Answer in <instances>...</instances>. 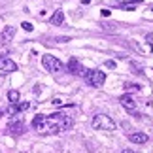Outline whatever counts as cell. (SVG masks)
<instances>
[{
    "label": "cell",
    "mask_w": 153,
    "mask_h": 153,
    "mask_svg": "<svg viewBox=\"0 0 153 153\" xmlns=\"http://www.w3.org/2000/svg\"><path fill=\"white\" fill-rule=\"evenodd\" d=\"M106 68H115V61H106Z\"/></svg>",
    "instance_id": "obj_16"
},
{
    "label": "cell",
    "mask_w": 153,
    "mask_h": 153,
    "mask_svg": "<svg viewBox=\"0 0 153 153\" xmlns=\"http://www.w3.org/2000/svg\"><path fill=\"white\" fill-rule=\"evenodd\" d=\"M42 64H44V68L48 70V72L51 74H57V72H62V62L59 61L57 57H53V55H44L42 57Z\"/></svg>",
    "instance_id": "obj_4"
},
{
    "label": "cell",
    "mask_w": 153,
    "mask_h": 153,
    "mask_svg": "<svg viewBox=\"0 0 153 153\" xmlns=\"http://www.w3.org/2000/svg\"><path fill=\"white\" fill-rule=\"evenodd\" d=\"M128 4H138V2H144V0H127Z\"/></svg>",
    "instance_id": "obj_17"
},
{
    "label": "cell",
    "mask_w": 153,
    "mask_h": 153,
    "mask_svg": "<svg viewBox=\"0 0 153 153\" xmlns=\"http://www.w3.org/2000/svg\"><path fill=\"white\" fill-rule=\"evenodd\" d=\"M8 100H10V102H17V100H19V91L11 89V91L8 93Z\"/></svg>",
    "instance_id": "obj_13"
},
{
    "label": "cell",
    "mask_w": 153,
    "mask_h": 153,
    "mask_svg": "<svg viewBox=\"0 0 153 153\" xmlns=\"http://www.w3.org/2000/svg\"><path fill=\"white\" fill-rule=\"evenodd\" d=\"M119 102H121L123 108H127L128 111H134V108H136V102H134V98L128 95V93H127V95H123V97L119 98Z\"/></svg>",
    "instance_id": "obj_8"
},
{
    "label": "cell",
    "mask_w": 153,
    "mask_h": 153,
    "mask_svg": "<svg viewBox=\"0 0 153 153\" xmlns=\"http://www.w3.org/2000/svg\"><path fill=\"white\" fill-rule=\"evenodd\" d=\"M81 76L85 78V81L91 87H102L104 81H106V74L102 70H87V72H83Z\"/></svg>",
    "instance_id": "obj_3"
},
{
    "label": "cell",
    "mask_w": 153,
    "mask_h": 153,
    "mask_svg": "<svg viewBox=\"0 0 153 153\" xmlns=\"http://www.w3.org/2000/svg\"><path fill=\"white\" fill-rule=\"evenodd\" d=\"M68 70L74 76H81V74H83V66H81V62L78 61V59H70V61H68Z\"/></svg>",
    "instance_id": "obj_7"
},
{
    "label": "cell",
    "mask_w": 153,
    "mask_h": 153,
    "mask_svg": "<svg viewBox=\"0 0 153 153\" xmlns=\"http://www.w3.org/2000/svg\"><path fill=\"white\" fill-rule=\"evenodd\" d=\"M15 36V27H11V25H8L2 30V42H10L11 38Z\"/></svg>",
    "instance_id": "obj_12"
},
{
    "label": "cell",
    "mask_w": 153,
    "mask_h": 153,
    "mask_svg": "<svg viewBox=\"0 0 153 153\" xmlns=\"http://www.w3.org/2000/svg\"><path fill=\"white\" fill-rule=\"evenodd\" d=\"M151 51H153V48H151Z\"/></svg>",
    "instance_id": "obj_19"
},
{
    "label": "cell",
    "mask_w": 153,
    "mask_h": 153,
    "mask_svg": "<svg viewBox=\"0 0 153 153\" xmlns=\"http://www.w3.org/2000/svg\"><path fill=\"white\" fill-rule=\"evenodd\" d=\"M34 128H36L40 134H59L61 132V123H59V119H55V117H45L44 115V119Z\"/></svg>",
    "instance_id": "obj_1"
},
{
    "label": "cell",
    "mask_w": 153,
    "mask_h": 153,
    "mask_svg": "<svg viewBox=\"0 0 153 153\" xmlns=\"http://www.w3.org/2000/svg\"><path fill=\"white\" fill-rule=\"evenodd\" d=\"M59 123H61V132H62V131H70V128L74 127V121H72V117H68V115H62V117H59Z\"/></svg>",
    "instance_id": "obj_10"
},
{
    "label": "cell",
    "mask_w": 153,
    "mask_h": 153,
    "mask_svg": "<svg viewBox=\"0 0 153 153\" xmlns=\"http://www.w3.org/2000/svg\"><path fill=\"white\" fill-rule=\"evenodd\" d=\"M62 21H64V11L62 10H57L55 13L51 15V19H49V23H51V25H55V27L62 25Z\"/></svg>",
    "instance_id": "obj_11"
},
{
    "label": "cell",
    "mask_w": 153,
    "mask_h": 153,
    "mask_svg": "<svg viewBox=\"0 0 153 153\" xmlns=\"http://www.w3.org/2000/svg\"><path fill=\"white\" fill-rule=\"evenodd\" d=\"M102 15L104 17H110V10H102Z\"/></svg>",
    "instance_id": "obj_18"
},
{
    "label": "cell",
    "mask_w": 153,
    "mask_h": 153,
    "mask_svg": "<svg viewBox=\"0 0 153 153\" xmlns=\"http://www.w3.org/2000/svg\"><path fill=\"white\" fill-rule=\"evenodd\" d=\"M0 70H4V72H15L17 64L8 57H0Z\"/></svg>",
    "instance_id": "obj_6"
},
{
    "label": "cell",
    "mask_w": 153,
    "mask_h": 153,
    "mask_svg": "<svg viewBox=\"0 0 153 153\" xmlns=\"http://www.w3.org/2000/svg\"><path fill=\"white\" fill-rule=\"evenodd\" d=\"M21 25H23V28H25V30H28V32H30L32 28H34V27H32V25H30V23H28V21H25V23H21Z\"/></svg>",
    "instance_id": "obj_15"
},
{
    "label": "cell",
    "mask_w": 153,
    "mask_h": 153,
    "mask_svg": "<svg viewBox=\"0 0 153 153\" xmlns=\"http://www.w3.org/2000/svg\"><path fill=\"white\" fill-rule=\"evenodd\" d=\"M128 138H131L132 144H146L149 140V136L146 132H131V134H128Z\"/></svg>",
    "instance_id": "obj_9"
},
{
    "label": "cell",
    "mask_w": 153,
    "mask_h": 153,
    "mask_svg": "<svg viewBox=\"0 0 153 153\" xmlns=\"http://www.w3.org/2000/svg\"><path fill=\"white\" fill-rule=\"evenodd\" d=\"M93 127L97 128V131H108V132H111V131H115V121L111 119L110 115H104V114H98V115H95L93 117Z\"/></svg>",
    "instance_id": "obj_2"
},
{
    "label": "cell",
    "mask_w": 153,
    "mask_h": 153,
    "mask_svg": "<svg viewBox=\"0 0 153 153\" xmlns=\"http://www.w3.org/2000/svg\"><path fill=\"white\" fill-rule=\"evenodd\" d=\"M125 89H127L128 93H131V91H138V89H140V87H138L136 83H125Z\"/></svg>",
    "instance_id": "obj_14"
},
{
    "label": "cell",
    "mask_w": 153,
    "mask_h": 153,
    "mask_svg": "<svg viewBox=\"0 0 153 153\" xmlns=\"http://www.w3.org/2000/svg\"><path fill=\"white\" fill-rule=\"evenodd\" d=\"M8 132L11 136H21V134L25 132V125H23L21 121H13V123L8 125Z\"/></svg>",
    "instance_id": "obj_5"
}]
</instances>
